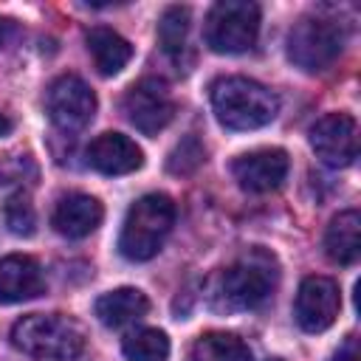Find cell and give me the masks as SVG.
Listing matches in <instances>:
<instances>
[{"mask_svg":"<svg viewBox=\"0 0 361 361\" xmlns=\"http://www.w3.org/2000/svg\"><path fill=\"white\" fill-rule=\"evenodd\" d=\"M212 110L226 130L245 133L259 130L274 121L279 110V99L265 85L248 76H223L212 82Z\"/></svg>","mask_w":361,"mask_h":361,"instance_id":"obj_1","label":"cell"},{"mask_svg":"<svg viewBox=\"0 0 361 361\" xmlns=\"http://www.w3.org/2000/svg\"><path fill=\"white\" fill-rule=\"evenodd\" d=\"M172 223H175V203L169 195L149 192L138 197L127 209V217L121 223V234H118L121 257L130 262L152 259L161 251L164 240L169 237Z\"/></svg>","mask_w":361,"mask_h":361,"instance_id":"obj_2","label":"cell"},{"mask_svg":"<svg viewBox=\"0 0 361 361\" xmlns=\"http://www.w3.org/2000/svg\"><path fill=\"white\" fill-rule=\"evenodd\" d=\"M11 344L39 361H73L85 350V330L62 313H31L14 322Z\"/></svg>","mask_w":361,"mask_h":361,"instance_id":"obj_3","label":"cell"},{"mask_svg":"<svg viewBox=\"0 0 361 361\" xmlns=\"http://www.w3.org/2000/svg\"><path fill=\"white\" fill-rule=\"evenodd\" d=\"M276 282V271L265 257H245L223 271H217L209 282V305L220 313H237L259 307Z\"/></svg>","mask_w":361,"mask_h":361,"instance_id":"obj_4","label":"cell"},{"mask_svg":"<svg viewBox=\"0 0 361 361\" xmlns=\"http://www.w3.org/2000/svg\"><path fill=\"white\" fill-rule=\"evenodd\" d=\"M259 6L248 0H220L209 8L203 37L214 54H243L257 42Z\"/></svg>","mask_w":361,"mask_h":361,"instance_id":"obj_5","label":"cell"},{"mask_svg":"<svg viewBox=\"0 0 361 361\" xmlns=\"http://www.w3.org/2000/svg\"><path fill=\"white\" fill-rule=\"evenodd\" d=\"M344 48V34L338 23L324 17H302L288 31V59L305 73L327 71Z\"/></svg>","mask_w":361,"mask_h":361,"instance_id":"obj_6","label":"cell"},{"mask_svg":"<svg viewBox=\"0 0 361 361\" xmlns=\"http://www.w3.org/2000/svg\"><path fill=\"white\" fill-rule=\"evenodd\" d=\"M45 113L56 130L79 133L96 116V93L76 73H65L51 82L45 93Z\"/></svg>","mask_w":361,"mask_h":361,"instance_id":"obj_7","label":"cell"},{"mask_svg":"<svg viewBox=\"0 0 361 361\" xmlns=\"http://www.w3.org/2000/svg\"><path fill=\"white\" fill-rule=\"evenodd\" d=\"M121 107H124L127 121L144 135H158L175 116V99L161 79L135 82L124 93Z\"/></svg>","mask_w":361,"mask_h":361,"instance_id":"obj_8","label":"cell"},{"mask_svg":"<svg viewBox=\"0 0 361 361\" xmlns=\"http://www.w3.org/2000/svg\"><path fill=\"white\" fill-rule=\"evenodd\" d=\"M313 152L336 169L350 166L358 158V124L350 113H327L310 130Z\"/></svg>","mask_w":361,"mask_h":361,"instance_id":"obj_9","label":"cell"},{"mask_svg":"<svg viewBox=\"0 0 361 361\" xmlns=\"http://www.w3.org/2000/svg\"><path fill=\"white\" fill-rule=\"evenodd\" d=\"M341 310V293L338 285L330 276H305L296 302H293V316L296 324L305 333H322L327 330Z\"/></svg>","mask_w":361,"mask_h":361,"instance_id":"obj_10","label":"cell"},{"mask_svg":"<svg viewBox=\"0 0 361 361\" xmlns=\"http://www.w3.org/2000/svg\"><path fill=\"white\" fill-rule=\"evenodd\" d=\"M288 152L279 147H265V149H254L245 152L240 158H234L231 164V175L240 183V189L262 195V192H274L282 186L285 175H288Z\"/></svg>","mask_w":361,"mask_h":361,"instance_id":"obj_11","label":"cell"},{"mask_svg":"<svg viewBox=\"0 0 361 361\" xmlns=\"http://www.w3.org/2000/svg\"><path fill=\"white\" fill-rule=\"evenodd\" d=\"M102 217H104V209L93 195L68 192L56 200L54 214H51V226L56 234H62L68 240H82L99 228Z\"/></svg>","mask_w":361,"mask_h":361,"instance_id":"obj_12","label":"cell"},{"mask_svg":"<svg viewBox=\"0 0 361 361\" xmlns=\"http://www.w3.org/2000/svg\"><path fill=\"white\" fill-rule=\"evenodd\" d=\"M87 164L102 175H130L141 169L144 152L124 133H102L87 147Z\"/></svg>","mask_w":361,"mask_h":361,"instance_id":"obj_13","label":"cell"},{"mask_svg":"<svg viewBox=\"0 0 361 361\" xmlns=\"http://www.w3.org/2000/svg\"><path fill=\"white\" fill-rule=\"evenodd\" d=\"M45 290L42 268L28 254H11L0 259V305L28 302Z\"/></svg>","mask_w":361,"mask_h":361,"instance_id":"obj_14","label":"cell"},{"mask_svg":"<svg viewBox=\"0 0 361 361\" xmlns=\"http://www.w3.org/2000/svg\"><path fill=\"white\" fill-rule=\"evenodd\" d=\"M93 310L104 327L118 330V327H127V324L144 319L149 310V299L138 288H116V290L99 296Z\"/></svg>","mask_w":361,"mask_h":361,"instance_id":"obj_15","label":"cell"},{"mask_svg":"<svg viewBox=\"0 0 361 361\" xmlns=\"http://www.w3.org/2000/svg\"><path fill=\"white\" fill-rule=\"evenodd\" d=\"M324 251L338 265H353L361 254V214L355 209L338 212L324 231Z\"/></svg>","mask_w":361,"mask_h":361,"instance_id":"obj_16","label":"cell"},{"mask_svg":"<svg viewBox=\"0 0 361 361\" xmlns=\"http://www.w3.org/2000/svg\"><path fill=\"white\" fill-rule=\"evenodd\" d=\"M85 42H87V51H90V56H93V65L99 68L102 76L118 73V71L133 59V45H130L121 34H116L113 28L96 25V28L87 31Z\"/></svg>","mask_w":361,"mask_h":361,"instance_id":"obj_17","label":"cell"},{"mask_svg":"<svg viewBox=\"0 0 361 361\" xmlns=\"http://www.w3.org/2000/svg\"><path fill=\"white\" fill-rule=\"evenodd\" d=\"M189 361H251V350L240 336L212 330L195 338Z\"/></svg>","mask_w":361,"mask_h":361,"instance_id":"obj_18","label":"cell"},{"mask_svg":"<svg viewBox=\"0 0 361 361\" xmlns=\"http://www.w3.org/2000/svg\"><path fill=\"white\" fill-rule=\"evenodd\" d=\"M121 353L127 361H166L169 358V338L158 327H141L124 336Z\"/></svg>","mask_w":361,"mask_h":361,"instance_id":"obj_19","label":"cell"},{"mask_svg":"<svg viewBox=\"0 0 361 361\" xmlns=\"http://www.w3.org/2000/svg\"><path fill=\"white\" fill-rule=\"evenodd\" d=\"M158 42L166 56L180 62V56L186 54V42H189V8L169 6L164 11V17L158 23Z\"/></svg>","mask_w":361,"mask_h":361,"instance_id":"obj_20","label":"cell"},{"mask_svg":"<svg viewBox=\"0 0 361 361\" xmlns=\"http://www.w3.org/2000/svg\"><path fill=\"white\" fill-rule=\"evenodd\" d=\"M3 220L8 226L11 234L17 237H31L37 231V212H34V203L25 192H14L6 197L3 203Z\"/></svg>","mask_w":361,"mask_h":361,"instance_id":"obj_21","label":"cell"},{"mask_svg":"<svg viewBox=\"0 0 361 361\" xmlns=\"http://www.w3.org/2000/svg\"><path fill=\"white\" fill-rule=\"evenodd\" d=\"M203 158H206L203 147H200L195 138H183V141L175 147V152L169 155V172L186 175V172L197 169V166L203 164Z\"/></svg>","mask_w":361,"mask_h":361,"instance_id":"obj_22","label":"cell"},{"mask_svg":"<svg viewBox=\"0 0 361 361\" xmlns=\"http://www.w3.org/2000/svg\"><path fill=\"white\" fill-rule=\"evenodd\" d=\"M333 361H358V341L350 336V338L338 347V353L333 355Z\"/></svg>","mask_w":361,"mask_h":361,"instance_id":"obj_23","label":"cell"},{"mask_svg":"<svg viewBox=\"0 0 361 361\" xmlns=\"http://www.w3.org/2000/svg\"><path fill=\"white\" fill-rule=\"evenodd\" d=\"M11 127H14V121H11L6 113H0V138H3V135H8V133H11Z\"/></svg>","mask_w":361,"mask_h":361,"instance_id":"obj_24","label":"cell"},{"mask_svg":"<svg viewBox=\"0 0 361 361\" xmlns=\"http://www.w3.org/2000/svg\"><path fill=\"white\" fill-rule=\"evenodd\" d=\"M3 28H6V20H0V42H3Z\"/></svg>","mask_w":361,"mask_h":361,"instance_id":"obj_25","label":"cell"},{"mask_svg":"<svg viewBox=\"0 0 361 361\" xmlns=\"http://www.w3.org/2000/svg\"><path fill=\"white\" fill-rule=\"evenodd\" d=\"M268 361H285V358H268Z\"/></svg>","mask_w":361,"mask_h":361,"instance_id":"obj_26","label":"cell"}]
</instances>
